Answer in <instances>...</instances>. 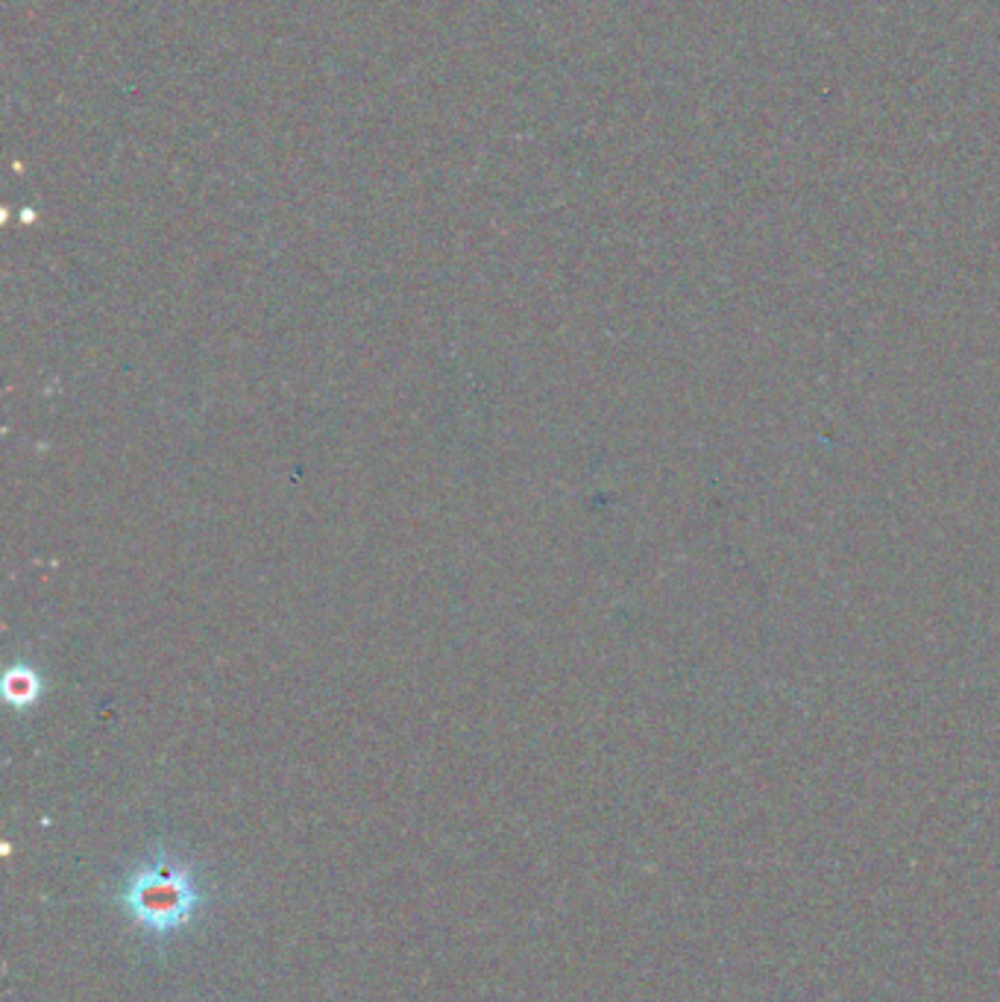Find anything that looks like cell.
<instances>
[{
  "instance_id": "6da1fadb",
  "label": "cell",
  "mask_w": 1000,
  "mask_h": 1002,
  "mask_svg": "<svg viewBox=\"0 0 1000 1002\" xmlns=\"http://www.w3.org/2000/svg\"><path fill=\"white\" fill-rule=\"evenodd\" d=\"M118 903L141 933L165 941L197 917L206 903V891L191 865L170 850H156L120 885Z\"/></svg>"
}]
</instances>
